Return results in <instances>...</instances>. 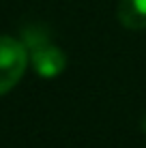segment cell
<instances>
[{"label":"cell","mask_w":146,"mask_h":148,"mask_svg":"<svg viewBox=\"0 0 146 148\" xmlns=\"http://www.w3.org/2000/svg\"><path fill=\"white\" fill-rule=\"evenodd\" d=\"M24 45L28 49V58L32 60V67L39 75L43 77H54L67 64L62 49L56 47L54 43H49L47 37L39 30H26L24 37Z\"/></svg>","instance_id":"obj_1"},{"label":"cell","mask_w":146,"mask_h":148,"mask_svg":"<svg viewBox=\"0 0 146 148\" xmlns=\"http://www.w3.org/2000/svg\"><path fill=\"white\" fill-rule=\"evenodd\" d=\"M28 67V49L24 41L13 37H0V97L22 79Z\"/></svg>","instance_id":"obj_2"},{"label":"cell","mask_w":146,"mask_h":148,"mask_svg":"<svg viewBox=\"0 0 146 148\" xmlns=\"http://www.w3.org/2000/svg\"><path fill=\"white\" fill-rule=\"evenodd\" d=\"M116 17L129 30L146 28V0H120L116 7Z\"/></svg>","instance_id":"obj_3"}]
</instances>
